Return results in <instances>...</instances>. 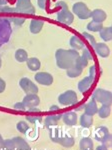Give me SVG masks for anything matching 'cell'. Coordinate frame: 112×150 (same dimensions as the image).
I'll return each instance as SVG.
<instances>
[{"instance_id":"obj_16","label":"cell","mask_w":112,"mask_h":150,"mask_svg":"<svg viewBox=\"0 0 112 150\" xmlns=\"http://www.w3.org/2000/svg\"><path fill=\"white\" fill-rule=\"evenodd\" d=\"M84 113L88 114L90 116H93L97 113V110H98V105H97V102L94 99H90V100L87 102L86 104H84Z\"/></svg>"},{"instance_id":"obj_42","label":"cell","mask_w":112,"mask_h":150,"mask_svg":"<svg viewBox=\"0 0 112 150\" xmlns=\"http://www.w3.org/2000/svg\"><path fill=\"white\" fill-rule=\"evenodd\" d=\"M96 150H109L108 147L104 146V145H99V146H97Z\"/></svg>"},{"instance_id":"obj_10","label":"cell","mask_w":112,"mask_h":150,"mask_svg":"<svg viewBox=\"0 0 112 150\" xmlns=\"http://www.w3.org/2000/svg\"><path fill=\"white\" fill-rule=\"evenodd\" d=\"M94 80H95V79H94L93 77H91L88 75V76L84 77L83 79H81V80L78 82L77 88H78V90L82 94H86L90 90V88L92 87V85H93Z\"/></svg>"},{"instance_id":"obj_19","label":"cell","mask_w":112,"mask_h":150,"mask_svg":"<svg viewBox=\"0 0 112 150\" xmlns=\"http://www.w3.org/2000/svg\"><path fill=\"white\" fill-rule=\"evenodd\" d=\"M26 65H27L28 69L31 71H38L41 67V62L37 57H30L26 60Z\"/></svg>"},{"instance_id":"obj_45","label":"cell","mask_w":112,"mask_h":150,"mask_svg":"<svg viewBox=\"0 0 112 150\" xmlns=\"http://www.w3.org/2000/svg\"><path fill=\"white\" fill-rule=\"evenodd\" d=\"M3 138H2V136H1V134H0V147L2 148V143H3Z\"/></svg>"},{"instance_id":"obj_33","label":"cell","mask_w":112,"mask_h":150,"mask_svg":"<svg viewBox=\"0 0 112 150\" xmlns=\"http://www.w3.org/2000/svg\"><path fill=\"white\" fill-rule=\"evenodd\" d=\"M100 142L102 143V145H104V146H106L109 148V147L112 145V135L110 134V133H108V134H107Z\"/></svg>"},{"instance_id":"obj_39","label":"cell","mask_w":112,"mask_h":150,"mask_svg":"<svg viewBox=\"0 0 112 150\" xmlns=\"http://www.w3.org/2000/svg\"><path fill=\"white\" fill-rule=\"evenodd\" d=\"M89 76L93 77V78L95 79V77H96V67L94 66V65L89 68Z\"/></svg>"},{"instance_id":"obj_20","label":"cell","mask_w":112,"mask_h":150,"mask_svg":"<svg viewBox=\"0 0 112 150\" xmlns=\"http://www.w3.org/2000/svg\"><path fill=\"white\" fill-rule=\"evenodd\" d=\"M94 144L93 140L90 137H83L79 141V149L80 150H93Z\"/></svg>"},{"instance_id":"obj_40","label":"cell","mask_w":112,"mask_h":150,"mask_svg":"<svg viewBox=\"0 0 112 150\" xmlns=\"http://www.w3.org/2000/svg\"><path fill=\"white\" fill-rule=\"evenodd\" d=\"M55 7H61V8H68V5H67L66 2L62 1V0H60V1L56 2Z\"/></svg>"},{"instance_id":"obj_36","label":"cell","mask_w":112,"mask_h":150,"mask_svg":"<svg viewBox=\"0 0 112 150\" xmlns=\"http://www.w3.org/2000/svg\"><path fill=\"white\" fill-rule=\"evenodd\" d=\"M26 119L31 123H35L37 121H40L42 118H41L40 116H26Z\"/></svg>"},{"instance_id":"obj_18","label":"cell","mask_w":112,"mask_h":150,"mask_svg":"<svg viewBox=\"0 0 112 150\" xmlns=\"http://www.w3.org/2000/svg\"><path fill=\"white\" fill-rule=\"evenodd\" d=\"M12 141L14 144V150H31L29 144L21 137H14Z\"/></svg>"},{"instance_id":"obj_9","label":"cell","mask_w":112,"mask_h":150,"mask_svg":"<svg viewBox=\"0 0 112 150\" xmlns=\"http://www.w3.org/2000/svg\"><path fill=\"white\" fill-rule=\"evenodd\" d=\"M34 80L43 86H49L53 83V76L48 72H37L34 76Z\"/></svg>"},{"instance_id":"obj_15","label":"cell","mask_w":112,"mask_h":150,"mask_svg":"<svg viewBox=\"0 0 112 150\" xmlns=\"http://www.w3.org/2000/svg\"><path fill=\"white\" fill-rule=\"evenodd\" d=\"M69 45L71 47V49L76 50V51H79V50H82L83 48H85V44L84 42L80 39V37H78L77 35H72L69 39Z\"/></svg>"},{"instance_id":"obj_47","label":"cell","mask_w":112,"mask_h":150,"mask_svg":"<svg viewBox=\"0 0 112 150\" xmlns=\"http://www.w3.org/2000/svg\"><path fill=\"white\" fill-rule=\"evenodd\" d=\"M0 150H2V148H1V147H0Z\"/></svg>"},{"instance_id":"obj_21","label":"cell","mask_w":112,"mask_h":150,"mask_svg":"<svg viewBox=\"0 0 112 150\" xmlns=\"http://www.w3.org/2000/svg\"><path fill=\"white\" fill-rule=\"evenodd\" d=\"M99 35L100 38L104 42H109L112 40V27H103L99 31Z\"/></svg>"},{"instance_id":"obj_38","label":"cell","mask_w":112,"mask_h":150,"mask_svg":"<svg viewBox=\"0 0 112 150\" xmlns=\"http://www.w3.org/2000/svg\"><path fill=\"white\" fill-rule=\"evenodd\" d=\"M46 2H47V0H37V5L40 9L44 10L46 8Z\"/></svg>"},{"instance_id":"obj_17","label":"cell","mask_w":112,"mask_h":150,"mask_svg":"<svg viewBox=\"0 0 112 150\" xmlns=\"http://www.w3.org/2000/svg\"><path fill=\"white\" fill-rule=\"evenodd\" d=\"M44 22L39 19H32L29 24V30L32 34H38L41 30H42Z\"/></svg>"},{"instance_id":"obj_32","label":"cell","mask_w":112,"mask_h":150,"mask_svg":"<svg viewBox=\"0 0 112 150\" xmlns=\"http://www.w3.org/2000/svg\"><path fill=\"white\" fill-rule=\"evenodd\" d=\"M2 149L3 150H14V144H13L12 139L3 140V143H2Z\"/></svg>"},{"instance_id":"obj_23","label":"cell","mask_w":112,"mask_h":150,"mask_svg":"<svg viewBox=\"0 0 112 150\" xmlns=\"http://www.w3.org/2000/svg\"><path fill=\"white\" fill-rule=\"evenodd\" d=\"M79 122L82 127L89 128L92 124H93V118H92V116L86 114V113H83V114L80 116Z\"/></svg>"},{"instance_id":"obj_13","label":"cell","mask_w":112,"mask_h":150,"mask_svg":"<svg viewBox=\"0 0 112 150\" xmlns=\"http://www.w3.org/2000/svg\"><path fill=\"white\" fill-rule=\"evenodd\" d=\"M93 48L97 54L102 58H107L109 55H110V49H109V46L107 44H105L104 42L96 43Z\"/></svg>"},{"instance_id":"obj_12","label":"cell","mask_w":112,"mask_h":150,"mask_svg":"<svg viewBox=\"0 0 112 150\" xmlns=\"http://www.w3.org/2000/svg\"><path fill=\"white\" fill-rule=\"evenodd\" d=\"M61 117L64 124L68 125V126H74V125L77 124V121H78V116H77V113L75 111H67Z\"/></svg>"},{"instance_id":"obj_6","label":"cell","mask_w":112,"mask_h":150,"mask_svg":"<svg viewBox=\"0 0 112 150\" xmlns=\"http://www.w3.org/2000/svg\"><path fill=\"white\" fill-rule=\"evenodd\" d=\"M19 86L26 94H37L39 90L38 86L28 77H22L19 81Z\"/></svg>"},{"instance_id":"obj_8","label":"cell","mask_w":112,"mask_h":150,"mask_svg":"<svg viewBox=\"0 0 112 150\" xmlns=\"http://www.w3.org/2000/svg\"><path fill=\"white\" fill-rule=\"evenodd\" d=\"M15 8L17 9V11L21 12V13L35 14L36 12L31 0H17Z\"/></svg>"},{"instance_id":"obj_31","label":"cell","mask_w":112,"mask_h":150,"mask_svg":"<svg viewBox=\"0 0 112 150\" xmlns=\"http://www.w3.org/2000/svg\"><path fill=\"white\" fill-rule=\"evenodd\" d=\"M82 36H83L86 40H88V42L90 43V45H91L92 47H94V45L97 43L95 40V37H94L93 35L90 34V33L86 32V31H83V32H82Z\"/></svg>"},{"instance_id":"obj_41","label":"cell","mask_w":112,"mask_h":150,"mask_svg":"<svg viewBox=\"0 0 112 150\" xmlns=\"http://www.w3.org/2000/svg\"><path fill=\"white\" fill-rule=\"evenodd\" d=\"M5 88H6V82L4 81L2 78H0V93L4 92Z\"/></svg>"},{"instance_id":"obj_37","label":"cell","mask_w":112,"mask_h":150,"mask_svg":"<svg viewBox=\"0 0 112 150\" xmlns=\"http://www.w3.org/2000/svg\"><path fill=\"white\" fill-rule=\"evenodd\" d=\"M13 108L14 109H16V110H20V111H24L26 109V107H25V105L23 104V102H17L14 104V106H13Z\"/></svg>"},{"instance_id":"obj_43","label":"cell","mask_w":112,"mask_h":150,"mask_svg":"<svg viewBox=\"0 0 112 150\" xmlns=\"http://www.w3.org/2000/svg\"><path fill=\"white\" fill-rule=\"evenodd\" d=\"M57 110H59V107L57 105H52L50 107V111H57Z\"/></svg>"},{"instance_id":"obj_30","label":"cell","mask_w":112,"mask_h":150,"mask_svg":"<svg viewBox=\"0 0 112 150\" xmlns=\"http://www.w3.org/2000/svg\"><path fill=\"white\" fill-rule=\"evenodd\" d=\"M16 129L18 132L22 133V134H25L29 130V125L27 124V122H25V121H19L16 125Z\"/></svg>"},{"instance_id":"obj_14","label":"cell","mask_w":112,"mask_h":150,"mask_svg":"<svg viewBox=\"0 0 112 150\" xmlns=\"http://www.w3.org/2000/svg\"><path fill=\"white\" fill-rule=\"evenodd\" d=\"M90 18H92L93 21H96V22L99 23H103L104 21L106 20L107 18V14L106 12L102 9H94V10H91V13H90Z\"/></svg>"},{"instance_id":"obj_3","label":"cell","mask_w":112,"mask_h":150,"mask_svg":"<svg viewBox=\"0 0 112 150\" xmlns=\"http://www.w3.org/2000/svg\"><path fill=\"white\" fill-rule=\"evenodd\" d=\"M92 99L102 105H109L112 104V93L109 90L102 88H97L92 93Z\"/></svg>"},{"instance_id":"obj_22","label":"cell","mask_w":112,"mask_h":150,"mask_svg":"<svg viewBox=\"0 0 112 150\" xmlns=\"http://www.w3.org/2000/svg\"><path fill=\"white\" fill-rule=\"evenodd\" d=\"M82 72H83V69L77 67L76 65H73L70 68L66 69V75L70 78H76L82 74Z\"/></svg>"},{"instance_id":"obj_1","label":"cell","mask_w":112,"mask_h":150,"mask_svg":"<svg viewBox=\"0 0 112 150\" xmlns=\"http://www.w3.org/2000/svg\"><path fill=\"white\" fill-rule=\"evenodd\" d=\"M79 52L73 49H63L59 48L55 52L56 65L60 69H68L74 65L76 58L79 56Z\"/></svg>"},{"instance_id":"obj_2","label":"cell","mask_w":112,"mask_h":150,"mask_svg":"<svg viewBox=\"0 0 112 150\" xmlns=\"http://www.w3.org/2000/svg\"><path fill=\"white\" fill-rule=\"evenodd\" d=\"M50 138L55 143H59L61 146L65 147V148H70L73 147L75 144L74 137L69 134H65V133L61 132L58 129L52 130L50 133Z\"/></svg>"},{"instance_id":"obj_48","label":"cell","mask_w":112,"mask_h":150,"mask_svg":"<svg viewBox=\"0 0 112 150\" xmlns=\"http://www.w3.org/2000/svg\"><path fill=\"white\" fill-rule=\"evenodd\" d=\"M0 7H1V6H0Z\"/></svg>"},{"instance_id":"obj_28","label":"cell","mask_w":112,"mask_h":150,"mask_svg":"<svg viewBox=\"0 0 112 150\" xmlns=\"http://www.w3.org/2000/svg\"><path fill=\"white\" fill-rule=\"evenodd\" d=\"M103 24L96 22V21H90V22L86 25V28L88 31H91V32H99L102 28H103Z\"/></svg>"},{"instance_id":"obj_7","label":"cell","mask_w":112,"mask_h":150,"mask_svg":"<svg viewBox=\"0 0 112 150\" xmlns=\"http://www.w3.org/2000/svg\"><path fill=\"white\" fill-rule=\"evenodd\" d=\"M56 18L60 23L70 25L74 21V14L69 10V8H61L56 13Z\"/></svg>"},{"instance_id":"obj_35","label":"cell","mask_w":112,"mask_h":150,"mask_svg":"<svg viewBox=\"0 0 112 150\" xmlns=\"http://www.w3.org/2000/svg\"><path fill=\"white\" fill-rule=\"evenodd\" d=\"M0 12H17L16 8H13V7H9V6H1L0 7Z\"/></svg>"},{"instance_id":"obj_5","label":"cell","mask_w":112,"mask_h":150,"mask_svg":"<svg viewBox=\"0 0 112 150\" xmlns=\"http://www.w3.org/2000/svg\"><path fill=\"white\" fill-rule=\"evenodd\" d=\"M58 102L63 106H72L78 102V96L74 90H67L58 96Z\"/></svg>"},{"instance_id":"obj_27","label":"cell","mask_w":112,"mask_h":150,"mask_svg":"<svg viewBox=\"0 0 112 150\" xmlns=\"http://www.w3.org/2000/svg\"><path fill=\"white\" fill-rule=\"evenodd\" d=\"M111 113V108L109 105H102L100 108H98L97 110V114L102 119H105V118L109 117Z\"/></svg>"},{"instance_id":"obj_4","label":"cell","mask_w":112,"mask_h":150,"mask_svg":"<svg viewBox=\"0 0 112 150\" xmlns=\"http://www.w3.org/2000/svg\"><path fill=\"white\" fill-rule=\"evenodd\" d=\"M72 13L74 14V15H76L79 19H81V20H86V19L90 18L91 10H90L89 7L86 5V3L79 1L73 4Z\"/></svg>"},{"instance_id":"obj_29","label":"cell","mask_w":112,"mask_h":150,"mask_svg":"<svg viewBox=\"0 0 112 150\" xmlns=\"http://www.w3.org/2000/svg\"><path fill=\"white\" fill-rule=\"evenodd\" d=\"M74 65H76L77 67H79V68L81 69H84L85 67H87V65H88V60L86 59V58H84L83 56H79L76 58V60H75L74 62Z\"/></svg>"},{"instance_id":"obj_46","label":"cell","mask_w":112,"mask_h":150,"mask_svg":"<svg viewBox=\"0 0 112 150\" xmlns=\"http://www.w3.org/2000/svg\"><path fill=\"white\" fill-rule=\"evenodd\" d=\"M1 66H2V58L0 56V68H1Z\"/></svg>"},{"instance_id":"obj_25","label":"cell","mask_w":112,"mask_h":150,"mask_svg":"<svg viewBox=\"0 0 112 150\" xmlns=\"http://www.w3.org/2000/svg\"><path fill=\"white\" fill-rule=\"evenodd\" d=\"M108 133H109V130L106 126H100L96 129L95 133H94V137H95V139L97 141H101Z\"/></svg>"},{"instance_id":"obj_11","label":"cell","mask_w":112,"mask_h":150,"mask_svg":"<svg viewBox=\"0 0 112 150\" xmlns=\"http://www.w3.org/2000/svg\"><path fill=\"white\" fill-rule=\"evenodd\" d=\"M22 102L25 105V107L29 109V108L37 107L40 104V98L37 94H26L24 96Z\"/></svg>"},{"instance_id":"obj_24","label":"cell","mask_w":112,"mask_h":150,"mask_svg":"<svg viewBox=\"0 0 112 150\" xmlns=\"http://www.w3.org/2000/svg\"><path fill=\"white\" fill-rule=\"evenodd\" d=\"M14 57H15L16 61L18 62H26V60L28 59V53L25 49L23 48H19L15 51V54H14Z\"/></svg>"},{"instance_id":"obj_26","label":"cell","mask_w":112,"mask_h":150,"mask_svg":"<svg viewBox=\"0 0 112 150\" xmlns=\"http://www.w3.org/2000/svg\"><path fill=\"white\" fill-rule=\"evenodd\" d=\"M62 115L60 114H57V115H48L46 116V117L44 118V123L46 126H54V125L57 124L58 120L61 118Z\"/></svg>"},{"instance_id":"obj_34","label":"cell","mask_w":112,"mask_h":150,"mask_svg":"<svg viewBox=\"0 0 112 150\" xmlns=\"http://www.w3.org/2000/svg\"><path fill=\"white\" fill-rule=\"evenodd\" d=\"M82 56L84 58H86L88 61H91V60H93V56H92L91 52H90V50L88 48H83L82 49Z\"/></svg>"},{"instance_id":"obj_44","label":"cell","mask_w":112,"mask_h":150,"mask_svg":"<svg viewBox=\"0 0 112 150\" xmlns=\"http://www.w3.org/2000/svg\"><path fill=\"white\" fill-rule=\"evenodd\" d=\"M7 2H8V0H0V6H4V5H6Z\"/></svg>"}]
</instances>
